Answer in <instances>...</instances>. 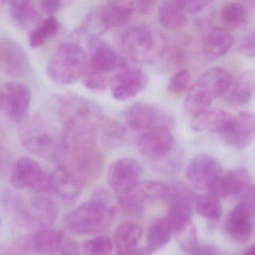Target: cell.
<instances>
[{"label": "cell", "mask_w": 255, "mask_h": 255, "mask_svg": "<svg viewBox=\"0 0 255 255\" xmlns=\"http://www.w3.org/2000/svg\"><path fill=\"white\" fill-rule=\"evenodd\" d=\"M173 233L167 218L156 220L150 226L147 233V248L151 253L163 248L170 241Z\"/></svg>", "instance_id": "29"}, {"label": "cell", "mask_w": 255, "mask_h": 255, "mask_svg": "<svg viewBox=\"0 0 255 255\" xmlns=\"http://www.w3.org/2000/svg\"><path fill=\"white\" fill-rule=\"evenodd\" d=\"M0 109H1V87L0 86Z\"/></svg>", "instance_id": "47"}, {"label": "cell", "mask_w": 255, "mask_h": 255, "mask_svg": "<svg viewBox=\"0 0 255 255\" xmlns=\"http://www.w3.org/2000/svg\"><path fill=\"white\" fill-rule=\"evenodd\" d=\"M21 143L32 154L46 159H55L61 145V136L53 126L43 118L32 117L21 123Z\"/></svg>", "instance_id": "6"}, {"label": "cell", "mask_w": 255, "mask_h": 255, "mask_svg": "<svg viewBox=\"0 0 255 255\" xmlns=\"http://www.w3.org/2000/svg\"><path fill=\"white\" fill-rule=\"evenodd\" d=\"M210 1H202V0H184V7L187 13H194L200 11L205 8Z\"/></svg>", "instance_id": "42"}, {"label": "cell", "mask_w": 255, "mask_h": 255, "mask_svg": "<svg viewBox=\"0 0 255 255\" xmlns=\"http://www.w3.org/2000/svg\"><path fill=\"white\" fill-rule=\"evenodd\" d=\"M255 137V115L251 112H241L234 118L229 130L220 136L224 143L236 149L248 148Z\"/></svg>", "instance_id": "19"}, {"label": "cell", "mask_w": 255, "mask_h": 255, "mask_svg": "<svg viewBox=\"0 0 255 255\" xmlns=\"http://www.w3.org/2000/svg\"><path fill=\"white\" fill-rule=\"evenodd\" d=\"M196 195L189 186L183 182H176L168 184L167 191L165 196V200L171 205L178 203L191 204L195 205Z\"/></svg>", "instance_id": "34"}, {"label": "cell", "mask_w": 255, "mask_h": 255, "mask_svg": "<svg viewBox=\"0 0 255 255\" xmlns=\"http://www.w3.org/2000/svg\"><path fill=\"white\" fill-rule=\"evenodd\" d=\"M177 241L183 251L191 255L195 249L199 245L197 230L193 222L184 225L175 232Z\"/></svg>", "instance_id": "35"}, {"label": "cell", "mask_w": 255, "mask_h": 255, "mask_svg": "<svg viewBox=\"0 0 255 255\" xmlns=\"http://www.w3.org/2000/svg\"><path fill=\"white\" fill-rule=\"evenodd\" d=\"M0 226H1V219H0Z\"/></svg>", "instance_id": "48"}, {"label": "cell", "mask_w": 255, "mask_h": 255, "mask_svg": "<svg viewBox=\"0 0 255 255\" xmlns=\"http://www.w3.org/2000/svg\"><path fill=\"white\" fill-rule=\"evenodd\" d=\"M240 52L248 57H255V30L249 33L240 42Z\"/></svg>", "instance_id": "39"}, {"label": "cell", "mask_w": 255, "mask_h": 255, "mask_svg": "<svg viewBox=\"0 0 255 255\" xmlns=\"http://www.w3.org/2000/svg\"><path fill=\"white\" fill-rule=\"evenodd\" d=\"M151 252L148 248H136L123 255H151Z\"/></svg>", "instance_id": "45"}, {"label": "cell", "mask_w": 255, "mask_h": 255, "mask_svg": "<svg viewBox=\"0 0 255 255\" xmlns=\"http://www.w3.org/2000/svg\"><path fill=\"white\" fill-rule=\"evenodd\" d=\"M60 251V255H82V252L79 250L77 244L71 239L64 241Z\"/></svg>", "instance_id": "41"}, {"label": "cell", "mask_w": 255, "mask_h": 255, "mask_svg": "<svg viewBox=\"0 0 255 255\" xmlns=\"http://www.w3.org/2000/svg\"><path fill=\"white\" fill-rule=\"evenodd\" d=\"M10 182L19 190H31L37 193L52 191L50 175L30 157H22L16 160L10 172Z\"/></svg>", "instance_id": "10"}, {"label": "cell", "mask_w": 255, "mask_h": 255, "mask_svg": "<svg viewBox=\"0 0 255 255\" xmlns=\"http://www.w3.org/2000/svg\"><path fill=\"white\" fill-rule=\"evenodd\" d=\"M148 84V76L140 67L124 63L112 76L109 87L112 97L125 101L136 97Z\"/></svg>", "instance_id": "12"}, {"label": "cell", "mask_w": 255, "mask_h": 255, "mask_svg": "<svg viewBox=\"0 0 255 255\" xmlns=\"http://www.w3.org/2000/svg\"><path fill=\"white\" fill-rule=\"evenodd\" d=\"M168 184L160 181H140L134 188L118 197L121 208L128 213L137 214L148 204L164 199Z\"/></svg>", "instance_id": "15"}, {"label": "cell", "mask_w": 255, "mask_h": 255, "mask_svg": "<svg viewBox=\"0 0 255 255\" xmlns=\"http://www.w3.org/2000/svg\"><path fill=\"white\" fill-rule=\"evenodd\" d=\"M1 109L7 118L14 123H22L27 118L31 94L29 88L16 81L1 85Z\"/></svg>", "instance_id": "14"}, {"label": "cell", "mask_w": 255, "mask_h": 255, "mask_svg": "<svg viewBox=\"0 0 255 255\" xmlns=\"http://www.w3.org/2000/svg\"><path fill=\"white\" fill-rule=\"evenodd\" d=\"M60 23L54 16L43 19L30 32L28 43L31 47H39L45 44L59 31Z\"/></svg>", "instance_id": "32"}, {"label": "cell", "mask_w": 255, "mask_h": 255, "mask_svg": "<svg viewBox=\"0 0 255 255\" xmlns=\"http://www.w3.org/2000/svg\"><path fill=\"white\" fill-rule=\"evenodd\" d=\"M244 255H255V245L252 247Z\"/></svg>", "instance_id": "46"}, {"label": "cell", "mask_w": 255, "mask_h": 255, "mask_svg": "<svg viewBox=\"0 0 255 255\" xmlns=\"http://www.w3.org/2000/svg\"><path fill=\"white\" fill-rule=\"evenodd\" d=\"M234 43L232 34L223 28L211 27L203 36V51L209 58L223 56L229 52Z\"/></svg>", "instance_id": "23"}, {"label": "cell", "mask_w": 255, "mask_h": 255, "mask_svg": "<svg viewBox=\"0 0 255 255\" xmlns=\"http://www.w3.org/2000/svg\"><path fill=\"white\" fill-rule=\"evenodd\" d=\"M235 116L219 109H208L193 117L191 127L194 131H210L222 136L233 122Z\"/></svg>", "instance_id": "21"}, {"label": "cell", "mask_w": 255, "mask_h": 255, "mask_svg": "<svg viewBox=\"0 0 255 255\" xmlns=\"http://www.w3.org/2000/svg\"><path fill=\"white\" fill-rule=\"evenodd\" d=\"M115 213L105 201H90L70 211L64 219L66 229L76 235H89L107 229Z\"/></svg>", "instance_id": "4"}, {"label": "cell", "mask_w": 255, "mask_h": 255, "mask_svg": "<svg viewBox=\"0 0 255 255\" xmlns=\"http://www.w3.org/2000/svg\"><path fill=\"white\" fill-rule=\"evenodd\" d=\"M222 22L228 28L241 29L248 22V10L239 2H229L222 7L220 11Z\"/></svg>", "instance_id": "31"}, {"label": "cell", "mask_w": 255, "mask_h": 255, "mask_svg": "<svg viewBox=\"0 0 255 255\" xmlns=\"http://www.w3.org/2000/svg\"><path fill=\"white\" fill-rule=\"evenodd\" d=\"M120 42L128 58L138 64H151L158 59L163 52L160 37L145 25L127 28L121 34Z\"/></svg>", "instance_id": "7"}, {"label": "cell", "mask_w": 255, "mask_h": 255, "mask_svg": "<svg viewBox=\"0 0 255 255\" xmlns=\"http://www.w3.org/2000/svg\"><path fill=\"white\" fill-rule=\"evenodd\" d=\"M191 81V75L187 69H181L172 75L168 83V90L173 94H180L187 89Z\"/></svg>", "instance_id": "38"}, {"label": "cell", "mask_w": 255, "mask_h": 255, "mask_svg": "<svg viewBox=\"0 0 255 255\" xmlns=\"http://www.w3.org/2000/svg\"><path fill=\"white\" fill-rule=\"evenodd\" d=\"M255 217V205L248 202L238 204L228 222V232L231 238L236 242L247 243L251 238Z\"/></svg>", "instance_id": "20"}, {"label": "cell", "mask_w": 255, "mask_h": 255, "mask_svg": "<svg viewBox=\"0 0 255 255\" xmlns=\"http://www.w3.org/2000/svg\"><path fill=\"white\" fill-rule=\"evenodd\" d=\"M7 150L4 136L0 132V172L2 170L7 161Z\"/></svg>", "instance_id": "44"}, {"label": "cell", "mask_w": 255, "mask_h": 255, "mask_svg": "<svg viewBox=\"0 0 255 255\" xmlns=\"http://www.w3.org/2000/svg\"><path fill=\"white\" fill-rule=\"evenodd\" d=\"M64 241L63 234L59 231L43 229L36 232L28 246L31 251L37 254H52L61 250Z\"/></svg>", "instance_id": "27"}, {"label": "cell", "mask_w": 255, "mask_h": 255, "mask_svg": "<svg viewBox=\"0 0 255 255\" xmlns=\"http://www.w3.org/2000/svg\"><path fill=\"white\" fill-rule=\"evenodd\" d=\"M152 4L146 1H109L88 13L80 31L90 38L125 25L136 13H145Z\"/></svg>", "instance_id": "1"}, {"label": "cell", "mask_w": 255, "mask_h": 255, "mask_svg": "<svg viewBox=\"0 0 255 255\" xmlns=\"http://www.w3.org/2000/svg\"><path fill=\"white\" fill-rule=\"evenodd\" d=\"M113 247V242L109 236L94 237L82 246L85 255H110Z\"/></svg>", "instance_id": "36"}, {"label": "cell", "mask_w": 255, "mask_h": 255, "mask_svg": "<svg viewBox=\"0 0 255 255\" xmlns=\"http://www.w3.org/2000/svg\"><path fill=\"white\" fill-rule=\"evenodd\" d=\"M9 13L13 22L24 29L34 28L42 21L40 12L29 1H10Z\"/></svg>", "instance_id": "26"}, {"label": "cell", "mask_w": 255, "mask_h": 255, "mask_svg": "<svg viewBox=\"0 0 255 255\" xmlns=\"http://www.w3.org/2000/svg\"><path fill=\"white\" fill-rule=\"evenodd\" d=\"M195 208L199 215L210 220H219L223 213L220 199L210 193L196 198Z\"/></svg>", "instance_id": "33"}, {"label": "cell", "mask_w": 255, "mask_h": 255, "mask_svg": "<svg viewBox=\"0 0 255 255\" xmlns=\"http://www.w3.org/2000/svg\"><path fill=\"white\" fill-rule=\"evenodd\" d=\"M88 57L77 43H64L58 46L49 58L46 73L51 80L60 85H71L83 77Z\"/></svg>", "instance_id": "3"}, {"label": "cell", "mask_w": 255, "mask_h": 255, "mask_svg": "<svg viewBox=\"0 0 255 255\" xmlns=\"http://www.w3.org/2000/svg\"><path fill=\"white\" fill-rule=\"evenodd\" d=\"M22 220L31 229L38 231L50 229L58 217L55 202L46 197L38 196L27 201L21 211Z\"/></svg>", "instance_id": "17"}, {"label": "cell", "mask_w": 255, "mask_h": 255, "mask_svg": "<svg viewBox=\"0 0 255 255\" xmlns=\"http://www.w3.org/2000/svg\"><path fill=\"white\" fill-rule=\"evenodd\" d=\"M100 127L103 134L111 140L118 142L123 140L125 138L126 130L121 124H118L117 121L102 115L100 121Z\"/></svg>", "instance_id": "37"}, {"label": "cell", "mask_w": 255, "mask_h": 255, "mask_svg": "<svg viewBox=\"0 0 255 255\" xmlns=\"http://www.w3.org/2000/svg\"><path fill=\"white\" fill-rule=\"evenodd\" d=\"M64 3L58 0H46L40 2V9L49 16H53L54 13H57L62 8Z\"/></svg>", "instance_id": "40"}, {"label": "cell", "mask_w": 255, "mask_h": 255, "mask_svg": "<svg viewBox=\"0 0 255 255\" xmlns=\"http://www.w3.org/2000/svg\"><path fill=\"white\" fill-rule=\"evenodd\" d=\"M186 175L195 188L210 190L222 176L221 164L209 154H198L189 163Z\"/></svg>", "instance_id": "16"}, {"label": "cell", "mask_w": 255, "mask_h": 255, "mask_svg": "<svg viewBox=\"0 0 255 255\" xmlns=\"http://www.w3.org/2000/svg\"><path fill=\"white\" fill-rule=\"evenodd\" d=\"M126 126L134 136L158 127H173L174 118L166 111L144 102L133 103L125 113Z\"/></svg>", "instance_id": "8"}, {"label": "cell", "mask_w": 255, "mask_h": 255, "mask_svg": "<svg viewBox=\"0 0 255 255\" xmlns=\"http://www.w3.org/2000/svg\"><path fill=\"white\" fill-rule=\"evenodd\" d=\"M187 15L184 0L163 1L158 7L159 21L166 28H177L185 25Z\"/></svg>", "instance_id": "28"}, {"label": "cell", "mask_w": 255, "mask_h": 255, "mask_svg": "<svg viewBox=\"0 0 255 255\" xmlns=\"http://www.w3.org/2000/svg\"><path fill=\"white\" fill-rule=\"evenodd\" d=\"M255 85L252 78L244 76L232 82L226 93L228 101L237 106L247 104L251 100L255 92Z\"/></svg>", "instance_id": "30"}, {"label": "cell", "mask_w": 255, "mask_h": 255, "mask_svg": "<svg viewBox=\"0 0 255 255\" xmlns=\"http://www.w3.org/2000/svg\"><path fill=\"white\" fill-rule=\"evenodd\" d=\"M190 255H220V252L214 246L204 244L198 245Z\"/></svg>", "instance_id": "43"}, {"label": "cell", "mask_w": 255, "mask_h": 255, "mask_svg": "<svg viewBox=\"0 0 255 255\" xmlns=\"http://www.w3.org/2000/svg\"></svg>", "instance_id": "49"}, {"label": "cell", "mask_w": 255, "mask_h": 255, "mask_svg": "<svg viewBox=\"0 0 255 255\" xmlns=\"http://www.w3.org/2000/svg\"><path fill=\"white\" fill-rule=\"evenodd\" d=\"M142 228L134 222H124L118 226L115 235V244L118 255H123L137 248L142 238Z\"/></svg>", "instance_id": "25"}, {"label": "cell", "mask_w": 255, "mask_h": 255, "mask_svg": "<svg viewBox=\"0 0 255 255\" xmlns=\"http://www.w3.org/2000/svg\"><path fill=\"white\" fill-rule=\"evenodd\" d=\"M233 79L229 70L216 67L204 72L189 90L184 101V109L192 117L209 109L213 101L224 95L232 85Z\"/></svg>", "instance_id": "2"}, {"label": "cell", "mask_w": 255, "mask_h": 255, "mask_svg": "<svg viewBox=\"0 0 255 255\" xmlns=\"http://www.w3.org/2000/svg\"><path fill=\"white\" fill-rule=\"evenodd\" d=\"M88 46L89 58L87 71L111 80L125 61L113 46L100 37L90 38Z\"/></svg>", "instance_id": "11"}, {"label": "cell", "mask_w": 255, "mask_h": 255, "mask_svg": "<svg viewBox=\"0 0 255 255\" xmlns=\"http://www.w3.org/2000/svg\"><path fill=\"white\" fill-rule=\"evenodd\" d=\"M52 191L66 202H73L80 196L83 184L64 169H58L50 175Z\"/></svg>", "instance_id": "24"}, {"label": "cell", "mask_w": 255, "mask_h": 255, "mask_svg": "<svg viewBox=\"0 0 255 255\" xmlns=\"http://www.w3.org/2000/svg\"><path fill=\"white\" fill-rule=\"evenodd\" d=\"M0 70L13 78H21L29 73L30 61L26 51L13 39H0Z\"/></svg>", "instance_id": "18"}, {"label": "cell", "mask_w": 255, "mask_h": 255, "mask_svg": "<svg viewBox=\"0 0 255 255\" xmlns=\"http://www.w3.org/2000/svg\"><path fill=\"white\" fill-rule=\"evenodd\" d=\"M58 167L67 171L83 185L99 176L103 157L97 146H64L61 145L56 158Z\"/></svg>", "instance_id": "5"}, {"label": "cell", "mask_w": 255, "mask_h": 255, "mask_svg": "<svg viewBox=\"0 0 255 255\" xmlns=\"http://www.w3.org/2000/svg\"><path fill=\"white\" fill-rule=\"evenodd\" d=\"M250 184V175L245 168H238L220 177L209 193L218 198H227L244 193Z\"/></svg>", "instance_id": "22"}, {"label": "cell", "mask_w": 255, "mask_h": 255, "mask_svg": "<svg viewBox=\"0 0 255 255\" xmlns=\"http://www.w3.org/2000/svg\"><path fill=\"white\" fill-rule=\"evenodd\" d=\"M171 127L150 129L135 136L139 152L150 161L159 163L167 159L173 152L175 138Z\"/></svg>", "instance_id": "9"}, {"label": "cell", "mask_w": 255, "mask_h": 255, "mask_svg": "<svg viewBox=\"0 0 255 255\" xmlns=\"http://www.w3.org/2000/svg\"><path fill=\"white\" fill-rule=\"evenodd\" d=\"M142 174L143 168L139 161L130 157L121 158L109 167L108 183L118 197L136 187L140 182Z\"/></svg>", "instance_id": "13"}]
</instances>
